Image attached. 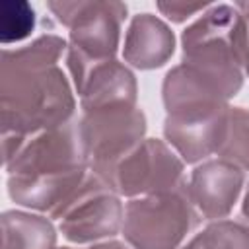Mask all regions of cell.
<instances>
[{
	"label": "cell",
	"instance_id": "obj_21",
	"mask_svg": "<svg viewBox=\"0 0 249 249\" xmlns=\"http://www.w3.org/2000/svg\"><path fill=\"white\" fill-rule=\"evenodd\" d=\"M58 249H72V247H58Z\"/></svg>",
	"mask_w": 249,
	"mask_h": 249
},
{
	"label": "cell",
	"instance_id": "obj_11",
	"mask_svg": "<svg viewBox=\"0 0 249 249\" xmlns=\"http://www.w3.org/2000/svg\"><path fill=\"white\" fill-rule=\"evenodd\" d=\"M245 187L243 169L220 158L200 161L187 183L189 196L204 220H226Z\"/></svg>",
	"mask_w": 249,
	"mask_h": 249
},
{
	"label": "cell",
	"instance_id": "obj_3",
	"mask_svg": "<svg viewBox=\"0 0 249 249\" xmlns=\"http://www.w3.org/2000/svg\"><path fill=\"white\" fill-rule=\"evenodd\" d=\"M241 14L231 4H212L181 33L183 64L200 72L228 99L243 86Z\"/></svg>",
	"mask_w": 249,
	"mask_h": 249
},
{
	"label": "cell",
	"instance_id": "obj_20",
	"mask_svg": "<svg viewBox=\"0 0 249 249\" xmlns=\"http://www.w3.org/2000/svg\"><path fill=\"white\" fill-rule=\"evenodd\" d=\"M241 224L249 228V181L245 185V193H243V200H241Z\"/></svg>",
	"mask_w": 249,
	"mask_h": 249
},
{
	"label": "cell",
	"instance_id": "obj_16",
	"mask_svg": "<svg viewBox=\"0 0 249 249\" xmlns=\"http://www.w3.org/2000/svg\"><path fill=\"white\" fill-rule=\"evenodd\" d=\"M35 10L25 0L0 2V41L4 47L27 39L35 29Z\"/></svg>",
	"mask_w": 249,
	"mask_h": 249
},
{
	"label": "cell",
	"instance_id": "obj_7",
	"mask_svg": "<svg viewBox=\"0 0 249 249\" xmlns=\"http://www.w3.org/2000/svg\"><path fill=\"white\" fill-rule=\"evenodd\" d=\"M58 231L70 243H99L123 231L124 206L121 195L89 171L74 196L54 216Z\"/></svg>",
	"mask_w": 249,
	"mask_h": 249
},
{
	"label": "cell",
	"instance_id": "obj_18",
	"mask_svg": "<svg viewBox=\"0 0 249 249\" xmlns=\"http://www.w3.org/2000/svg\"><path fill=\"white\" fill-rule=\"evenodd\" d=\"M235 10L241 14L243 29H241V49H239V58L243 66V74L249 76V0L235 2Z\"/></svg>",
	"mask_w": 249,
	"mask_h": 249
},
{
	"label": "cell",
	"instance_id": "obj_6",
	"mask_svg": "<svg viewBox=\"0 0 249 249\" xmlns=\"http://www.w3.org/2000/svg\"><path fill=\"white\" fill-rule=\"evenodd\" d=\"M78 124L89 171L113 187L117 165L144 140V111L138 105L82 111Z\"/></svg>",
	"mask_w": 249,
	"mask_h": 249
},
{
	"label": "cell",
	"instance_id": "obj_8",
	"mask_svg": "<svg viewBox=\"0 0 249 249\" xmlns=\"http://www.w3.org/2000/svg\"><path fill=\"white\" fill-rule=\"evenodd\" d=\"M185 161L158 138H144L115 169L113 189L121 196L138 198L169 193L185 185Z\"/></svg>",
	"mask_w": 249,
	"mask_h": 249
},
{
	"label": "cell",
	"instance_id": "obj_14",
	"mask_svg": "<svg viewBox=\"0 0 249 249\" xmlns=\"http://www.w3.org/2000/svg\"><path fill=\"white\" fill-rule=\"evenodd\" d=\"M220 160L249 171V109L231 107L224 142L216 154Z\"/></svg>",
	"mask_w": 249,
	"mask_h": 249
},
{
	"label": "cell",
	"instance_id": "obj_19",
	"mask_svg": "<svg viewBox=\"0 0 249 249\" xmlns=\"http://www.w3.org/2000/svg\"><path fill=\"white\" fill-rule=\"evenodd\" d=\"M86 249H132V247H128V245H124L121 241H115V239H107V241L93 243V245H89Z\"/></svg>",
	"mask_w": 249,
	"mask_h": 249
},
{
	"label": "cell",
	"instance_id": "obj_13",
	"mask_svg": "<svg viewBox=\"0 0 249 249\" xmlns=\"http://www.w3.org/2000/svg\"><path fill=\"white\" fill-rule=\"evenodd\" d=\"M0 224L2 249H56V228L43 214L6 210Z\"/></svg>",
	"mask_w": 249,
	"mask_h": 249
},
{
	"label": "cell",
	"instance_id": "obj_1",
	"mask_svg": "<svg viewBox=\"0 0 249 249\" xmlns=\"http://www.w3.org/2000/svg\"><path fill=\"white\" fill-rule=\"evenodd\" d=\"M68 43L47 33L19 49H4L0 62L2 134L31 136L74 119L72 84L58 68Z\"/></svg>",
	"mask_w": 249,
	"mask_h": 249
},
{
	"label": "cell",
	"instance_id": "obj_4",
	"mask_svg": "<svg viewBox=\"0 0 249 249\" xmlns=\"http://www.w3.org/2000/svg\"><path fill=\"white\" fill-rule=\"evenodd\" d=\"M49 12L68 27V70L115 58L128 8L117 0H51Z\"/></svg>",
	"mask_w": 249,
	"mask_h": 249
},
{
	"label": "cell",
	"instance_id": "obj_2",
	"mask_svg": "<svg viewBox=\"0 0 249 249\" xmlns=\"http://www.w3.org/2000/svg\"><path fill=\"white\" fill-rule=\"evenodd\" d=\"M4 167L10 198L54 218L89 175L78 119L25 136Z\"/></svg>",
	"mask_w": 249,
	"mask_h": 249
},
{
	"label": "cell",
	"instance_id": "obj_17",
	"mask_svg": "<svg viewBox=\"0 0 249 249\" xmlns=\"http://www.w3.org/2000/svg\"><path fill=\"white\" fill-rule=\"evenodd\" d=\"M210 2H181V0H160L156 2V8L161 16H165L173 23H183L189 18L202 14L206 8H210Z\"/></svg>",
	"mask_w": 249,
	"mask_h": 249
},
{
	"label": "cell",
	"instance_id": "obj_9",
	"mask_svg": "<svg viewBox=\"0 0 249 249\" xmlns=\"http://www.w3.org/2000/svg\"><path fill=\"white\" fill-rule=\"evenodd\" d=\"M228 103L193 105L165 115L163 136L185 163H200L218 154L230 117Z\"/></svg>",
	"mask_w": 249,
	"mask_h": 249
},
{
	"label": "cell",
	"instance_id": "obj_10",
	"mask_svg": "<svg viewBox=\"0 0 249 249\" xmlns=\"http://www.w3.org/2000/svg\"><path fill=\"white\" fill-rule=\"evenodd\" d=\"M72 86L80 97L82 111L111 107H134L138 84L132 70L117 58L68 70Z\"/></svg>",
	"mask_w": 249,
	"mask_h": 249
},
{
	"label": "cell",
	"instance_id": "obj_12",
	"mask_svg": "<svg viewBox=\"0 0 249 249\" xmlns=\"http://www.w3.org/2000/svg\"><path fill=\"white\" fill-rule=\"evenodd\" d=\"M175 53V35L158 16L142 12L132 16L123 43V58L138 70L163 66Z\"/></svg>",
	"mask_w": 249,
	"mask_h": 249
},
{
	"label": "cell",
	"instance_id": "obj_5",
	"mask_svg": "<svg viewBox=\"0 0 249 249\" xmlns=\"http://www.w3.org/2000/svg\"><path fill=\"white\" fill-rule=\"evenodd\" d=\"M200 224L187 183L175 191L130 198L124 206L123 235L132 249H181Z\"/></svg>",
	"mask_w": 249,
	"mask_h": 249
},
{
	"label": "cell",
	"instance_id": "obj_15",
	"mask_svg": "<svg viewBox=\"0 0 249 249\" xmlns=\"http://www.w3.org/2000/svg\"><path fill=\"white\" fill-rule=\"evenodd\" d=\"M181 249H249V228L233 220H216Z\"/></svg>",
	"mask_w": 249,
	"mask_h": 249
}]
</instances>
